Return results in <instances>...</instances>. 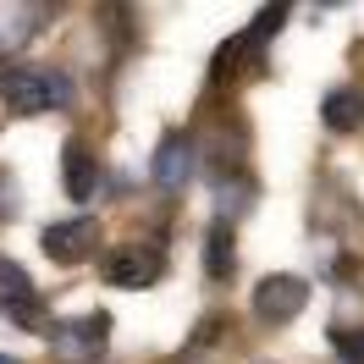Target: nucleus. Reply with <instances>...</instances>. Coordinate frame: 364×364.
<instances>
[{"mask_svg": "<svg viewBox=\"0 0 364 364\" xmlns=\"http://www.w3.org/2000/svg\"><path fill=\"white\" fill-rule=\"evenodd\" d=\"M0 100H6V111H17V116L67 111L72 105V83H67V72L23 67V72H6V77H0Z\"/></svg>", "mask_w": 364, "mask_h": 364, "instance_id": "1", "label": "nucleus"}, {"mask_svg": "<svg viewBox=\"0 0 364 364\" xmlns=\"http://www.w3.org/2000/svg\"><path fill=\"white\" fill-rule=\"evenodd\" d=\"M105 342H111V315H105V309H89V315H72V320H55V326H50V353L61 364L100 359Z\"/></svg>", "mask_w": 364, "mask_h": 364, "instance_id": "2", "label": "nucleus"}, {"mask_svg": "<svg viewBox=\"0 0 364 364\" xmlns=\"http://www.w3.org/2000/svg\"><path fill=\"white\" fill-rule=\"evenodd\" d=\"M304 304H309V282L304 276H265L259 287H254V315L265 320V326H287V320L304 315Z\"/></svg>", "mask_w": 364, "mask_h": 364, "instance_id": "3", "label": "nucleus"}, {"mask_svg": "<svg viewBox=\"0 0 364 364\" xmlns=\"http://www.w3.org/2000/svg\"><path fill=\"white\" fill-rule=\"evenodd\" d=\"M160 271H166V259H160L155 243H122V249L105 254L111 287H149V282H160Z\"/></svg>", "mask_w": 364, "mask_h": 364, "instance_id": "4", "label": "nucleus"}, {"mask_svg": "<svg viewBox=\"0 0 364 364\" xmlns=\"http://www.w3.org/2000/svg\"><path fill=\"white\" fill-rule=\"evenodd\" d=\"M94 237H100V227H94L89 215H77V221H55V227H45L39 249H45L55 265H77V259L94 249Z\"/></svg>", "mask_w": 364, "mask_h": 364, "instance_id": "5", "label": "nucleus"}, {"mask_svg": "<svg viewBox=\"0 0 364 364\" xmlns=\"http://www.w3.org/2000/svg\"><path fill=\"white\" fill-rule=\"evenodd\" d=\"M188 177H193V144H188L182 133H166L160 149H155V182L166 188V193H177Z\"/></svg>", "mask_w": 364, "mask_h": 364, "instance_id": "6", "label": "nucleus"}, {"mask_svg": "<svg viewBox=\"0 0 364 364\" xmlns=\"http://www.w3.org/2000/svg\"><path fill=\"white\" fill-rule=\"evenodd\" d=\"M61 171H67V193L83 205V199H94V182H100V160H94V149L83 144V138H67V149H61Z\"/></svg>", "mask_w": 364, "mask_h": 364, "instance_id": "7", "label": "nucleus"}, {"mask_svg": "<svg viewBox=\"0 0 364 364\" xmlns=\"http://www.w3.org/2000/svg\"><path fill=\"white\" fill-rule=\"evenodd\" d=\"M0 309H11L17 320H39V304H33V282L17 259H0Z\"/></svg>", "mask_w": 364, "mask_h": 364, "instance_id": "8", "label": "nucleus"}, {"mask_svg": "<svg viewBox=\"0 0 364 364\" xmlns=\"http://www.w3.org/2000/svg\"><path fill=\"white\" fill-rule=\"evenodd\" d=\"M39 23H45V11L39 6H0V55H17V50L39 33Z\"/></svg>", "mask_w": 364, "mask_h": 364, "instance_id": "9", "label": "nucleus"}, {"mask_svg": "<svg viewBox=\"0 0 364 364\" xmlns=\"http://www.w3.org/2000/svg\"><path fill=\"white\" fill-rule=\"evenodd\" d=\"M232 249H237V243H232V227H227V221H215V227L205 232V276H210V282H227V276L237 271V254H232Z\"/></svg>", "mask_w": 364, "mask_h": 364, "instance_id": "10", "label": "nucleus"}, {"mask_svg": "<svg viewBox=\"0 0 364 364\" xmlns=\"http://www.w3.org/2000/svg\"><path fill=\"white\" fill-rule=\"evenodd\" d=\"M320 116H326L331 133H348V127H359V122H364V94L359 89H331V94H326V105H320Z\"/></svg>", "mask_w": 364, "mask_h": 364, "instance_id": "11", "label": "nucleus"}, {"mask_svg": "<svg viewBox=\"0 0 364 364\" xmlns=\"http://www.w3.org/2000/svg\"><path fill=\"white\" fill-rule=\"evenodd\" d=\"M331 348H337V364H364V331H337Z\"/></svg>", "mask_w": 364, "mask_h": 364, "instance_id": "12", "label": "nucleus"}, {"mask_svg": "<svg viewBox=\"0 0 364 364\" xmlns=\"http://www.w3.org/2000/svg\"><path fill=\"white\" fill-rule=\"evenodd\" d=\"M17 215V188H11V177L0 171V221H11Z\"/></svg>", "mask_w": 364, "mask_h": 364, "instance_id": "13", "label": "nucleus"}, {"mask_svg": "<svg viewBox=\"0 0 364 364\" xmlns=\"http://www.w3.org/2000/svg\"><path fill=\"white\" fill-rule=\"evenodd\" d=\"M0 364H17V359H6V353H0Z\"/></svg>", "mask_w": 364, "mask_h": 364, "instance_id": "14", "label": "nucleus"}]
</instances>
